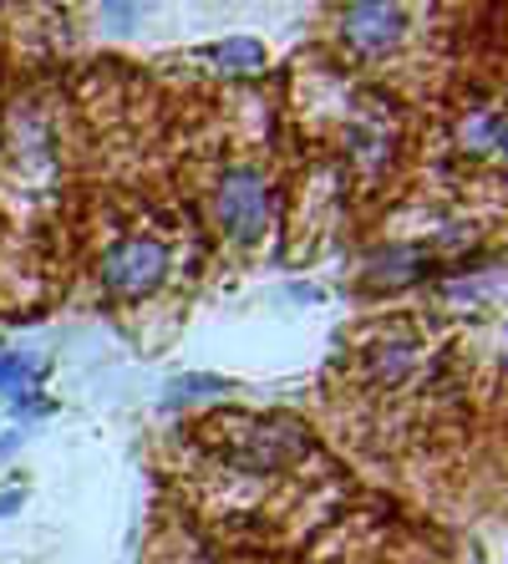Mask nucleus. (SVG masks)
Wrapping results in <instances>:
<instances>
[{
    "instance_id": "nucleus-6",
    "label": "nucleus",
    "mask_w": 508,
    "mask_h": 564,
    "mask_svg": "<svg viewBox=\"0 0 508 564\" xmlns=\"http://www.w3.org/2000/svg\"><path fill=\"white\" fill-rule=\"evenodd\" d=\"M463 143L498 153V112H478V118L468 122V132H463Z\"/></svg>"
},
{
    "instance_id": "nucleus-3",
    "label": "nucleus",
    "mask_w": 508,
    "mask_h": 564,
    "mask_svg": "<svg viewBox=\"0 0 508 564\" xmlns=\"http://www.w3.org/2000/svg\"><path fill=\"white\" fill-rule=\"evenodd\" d=\"M402 26H407V11H397V6H352V11L341 15L346 41L366 56L391 52V46L402 41Z\"/></svg>"
},
{
    "instance_id": "nucleus-4",
    "label": "nucleus",
    "mask_w": 508,
    "mask_h": 564,
    "mask_svg": "<svg viewBox=\"0 0 508 564\" xmlns=\"http://www.w3.org/2000/svg\"><path fill=\"white\" fill-rule=\"evenodd\" d=\"M214 62L224 66V72H255V66H264V46L260 41H224V46H214Z\"/></svg>"
},
{
    "instance_id": "nucleus-1",
    "label": "nucleus",
    "mask_w": 508,
    "mask_h": 564,
    "mask_svg": "<svg viewBox=\"0 0 508 564\" xmlns=\"http://www.w3.org/2000/svg\"><path fill=\"white\" fill-rule=\"evenodd\" d=\"M270 214H274V198H270V184L260 173H229L219 184V198H214V224H219L229 239L239 245H255V239L270 229Z\"/></svg>"
},
{
    "instance_id": "nucleus-2",
    "label": "nucleus",
    "mask_w": 508,
    "mask_h": 564,
    "mask_svg": "<svg viewBox=\"0 0 508 564\" xmlns=\"http://www.w3.org/2000/svg\"><path fill=\"white\" fill-rule=\"evenodd\" d=\"M163 270H169V250L158 239H122L118 250L102 260V285L112 295H122V301H138L148 290H158Z\"/></svg>"
},
{
    "instance_id": "nucleus-5",
    "label": "nucleus",
    "mask_w": 508,
    "mask_h": 564,
    "mask_svg": "<svg viewBox=\"0 0 508 564\" xmlns=\"http://www.w3.org/2000/svg\"><path fill=\"white\" fill-rule=\"evenodd\" d=\"M371 371H377L381 381L407 377V371H412V346H407V341H391L387 351H377V367H371Z\"/></svg>"
},
{
    "instance_id": "nucleus-7",
    "label": "nucleus",
    "mask_w": 508,
    "mask_h": 564,
    "mask_svg": "<svg viewBox=\"0 0 508 564\" xmlns=\"http://www.w3.org/2000/svg\"><path fill=\"white\" fill-rule=\"evenodd\" d=\"M36 377V361L26 356H0V387H26Z\"/></svg>"
}]
</instances>
